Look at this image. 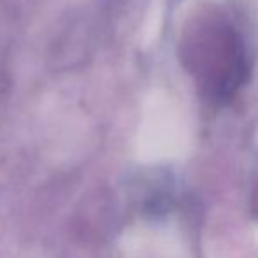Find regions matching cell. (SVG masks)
Returning <instances> with one entry per match:
<instances>
[{
	"label": "cell",
	"instance_id": "6da1fadb",
	"mask_svg": "<svg viewBox=\"0 0 258 258\" xmlns=\"http://www.w3.org/2000/svg\"><path fill=\"white\" fill-rule=\"evenodd\" d=\"M191 67L199 78L213 83L216 90H230L244 79V53L230 27L216 21L201 25L188 42Z\"/></svg>",
	"mask_w": 258,
	"mask_h": 258
}]
</instances>
